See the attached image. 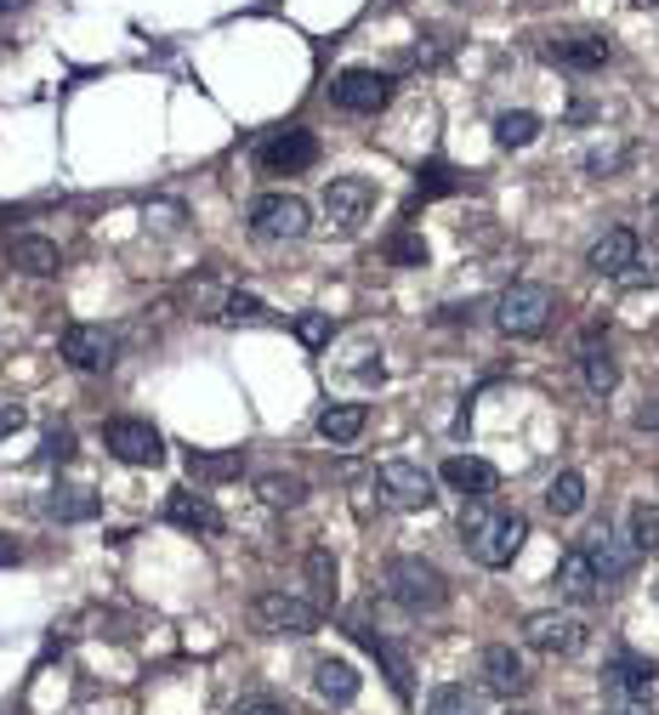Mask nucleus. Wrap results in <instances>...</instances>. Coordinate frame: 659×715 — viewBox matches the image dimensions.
<instances>
[{"label": "nucleus", "mask_w": 659, "mask_h": 715, "mask_svg": "<svg viewBox=\"0 0 659 715\" xmlns=\"http://www.w3.org/2000/svg\"><path fill=\"white\" fill-rule=\"evenodd\" d=\"M529 540V517L524 511H495L489 500H473L460 511V545L473 551L484 568H506Z\"/></svg>", "instance_id": "f257e3e1"}, {"label": "nucleus", "mask_w": 659, "mask_h": 715, "mask_svg": "<svg viewBox=\"0 0 659 715\" xmlns=\"http://www.w3.org/2000/svg\"><path fill=\"white\" fill-rule=\"evenodd\" d=\"M387 596L404 607V613H438L449 602V580L427 556H393L387 562Z\"/></svg>", "instance_id": "f03ea898"}, {"label": "nucleus", "mask_w": 659, "mask_h": 715, "mask_svg": "<svg viewBox=\"0 0 659 715\" xmlns=\"http://www.w3.org/2000/svg\"><path fill=\"white\" fill-rule=\"evenodd\" d=\"M551 318H557V290L551 284H511V290H500V302H495L500 336H517V341L540 336Z\"/></svg>", "instance_id": "7ed1b4c3"}, {"label": "nucleus", "mask_w": 659, "mask_h": 715, "mask_svg": "<svg viewBox=\"0 0 659 715\" xmlns=\"http://www.w3.org/2000/svg\"><path fill=\"white\" fill-rule=\"evenodd\" d=\"M251 619L267 636H313L318 631V607L307 596H291V591H262L251 602Z\"/></svg>", "instance_id": "20e7f679"}, {"label": "nucleus", "mask_w": 659, "mask_h": 715, "mask_svg": "<svg viewBox=\"0 0 659 715\" xmlns=\"http://www.w3.org/2000/svg\"><path fill=\"white\" fill-rule=\"evenodd\" d=\"M375 494L398 511H420L433 505V471L420 460H382L375 466Z\"/></svg>", "instance_id": "39448f33"}, {"label": "nucleus", "mask_w": 659, "mask_h": 715, "mask_svg": "<svg viewBox=\"0 0 659 715\" xmlns=\"http://www.w3.org/2000/svg\"><path fill=\"white\" fill-rule=\"evenodd\" d=\"M103 449L120 466H160L165 460V438L154 432L149 420H136V415H120V420L103 426Z\"/></svg>", "instance_id": "423d86ee"}, {"label": "nucleus", "mask_w": 659, "mask_h": 715, "mask_svg": "<svg viewBox=\"0 0 659 715\" xmlns=\"http://www.w3.org/2000/svg\"><path fill=\"white\" fill-rule=\"evenodd\" d=\"M375 200H382V194H375L369 176H330V187H324V216H330V227L358 233V227L369 222Z\"/></svg>", "instance_id": "0eeeda50"}, {"label": "nucleus", "mask_w": 659, "mask_h": 715, "mask_svg": "<svg viewBox=\"0 0 659 715\" xmlns=\"http://www.w3.org/2000/svg\"><path fill=\"white\" fill-rule=\"evenodd\" d=\"M307 227H313V211L296 194H256L251 200V233L256 238H302Z\"/></svg>", "instance_id": "6e6552de"}, {"label": "nucleus", "mask_w": 659, "mask_h": 715, "mask_svg": "<svg viewBox=\"0 0 659 715\" xmlns=\"http://www.w3.org/2000/svg\"><path fill=\"white\" fill-rule=\"evenodd\" d=\"M387 98H393V80L382 69H342L330 80V103L342 114H375V109H387Z\"/></svg>", "instance_id": "1a4fd4ad"}, {"label": "nucleus", "mask_w": 659, "mask_h": 715, "mask_svg": "<svg viewBox=\"0 0 659 715\" xmlns=\"http://www.w3.org/2000/svg\"><path fill=\"white\" fill-rule=\"evenodd\" d=\"M524 642L551 653V658H569V653L586 647V619L580 613H557V607L551 613H529L524 619Z\"/></svg>", "instance_id": "9d476101"}, {"label": "nucleus", "mask_w": 659, "mask_h": 715, "mask_svg": "<svg viewBox=\"0 0 659 715\" xmlns=\"http://www.w3.org/2000/svg\"><path fill=\"white\" fill-rule=\"evenodd\" d=\"M313 160H318V136L313 131H278L273 142H262V154H256V165L267 176H296Z\"/></svg>", "instance_id": "9b49d317"}, {"label": "nucleus", "mask_w": 659, "mask_h": 715, "mask_svg": "<svg viewBox=\"0 0 659 715\" xmlns=\"http://www.w3.org/2000/svg\"><path fill=\"white\" fill-rule=\"evenodd\" d=\"M478 676H484V687H489V693H500V698L529 693V664H524V653L506 647V642L484 647V658H478Z\"/></svg>", "instance_id": "f8f14e48"}, {"label": "nucleus", "mask_w": 659, "mask_h": 715, "mask_svg": "<svg viewBox=\"0 0 659 715\" xmlns=\"http://www.w3.org/2000/svg\"><path fill=\"white\" fill-rule=\"evenodd\" d=\"M165 522L182 534H222V511L200 489H171L165 494Z\"/></svg>", "instance_id": "ddd939ff"}, {"label": "nucleus", "mask_w": 659, "mask_h": 715, "mask_svg": "<svg viewBox=\"0 0 659 715\" xmlns=\"http://www.w3.org/2000/svg\"><path fill=\"white\" fill-rule=\"evenodd\" d=\"M63 358L74 364V369H109L114 364V336L103 324H69L63 329Z\"/></svg>", "instance_id": "4468645a"}, {"label": "nucleus", "mask_w": 659, "mask_h": 715, "mask_svg": "<svg viewBox=\"0 0 659 715\" xmlns=\"http://www.w3.org/2000/svg\"><path fill=\"white\" fill-rule=\"evenodd\" d=\"M444 483H449L455 494H466V500H495L500 471H495L489 460H478V454H449V460H444Z\"/></svg>", "instance_id": "2eb2a0df"}, {"label": "nucleus", "mask_w": 659, "mask_h": 715, "mask_svg": "<svg viewBox=\"0 0 659 715\" xmlns=\"http://www.w3.org/2000/svg\"><path fill=\"white\" fill-rule=\"evenodd\" d=\"M597 591H602V574H597L591 551H586V545L562 551V556H557V596H569V602H591Z\"/></svg>", "instance_id": "dca6fc26"}, {"label": "nucleus", "mask_w": 659, "mask_h": 715, "mask_svg": "<svg viewBox=\"0 0 659 715\" xmlns=\"http://www.w3.org/2000/svg\"><path fill=\"white\" fill-rule=\"evenodd\" d=\"M642 251V238L631 233V227H608L602 238H597V245L586 251V267L591 273H602V278H620L626 267H631V256Z\"/></svg>", "instance_id": "f3484780"}, {"label": "nucleus", "mask_w": 659, "mask_h": 715, "mask_svg": "<svg viewBox=\"0 0 659 715\" xmlns=\"http://www.w3.org/2000/svg\"><path fill=\"white\" fill-rule=\"evenodd\" d=\"M313 687H318V698H324V704H336V709H347V704L358 698L364 676L353 671L347 658H318V664H313Z\"/></svg>", "instance_id": "a211bd4d"}, {"label": "nucleus", "mask_w": 659, "mask_h": 715, "mask_svg": "<svg viewBox=\"0 0 659 715\" xmlns=\"http://www.w3.org/2000/svg\"><path fill=\"white\" fill-rule=\"evenodd\" d=\"M12 267L29 273V278H52L63 267V251L52 245V238H40V233H18L12 238Z\"/></svg>", "instance_id": "6ab92c4d"}, {"label": "nucleus", "mask_w": 659, "mask_h": 715, "mask_svg": "<svg viewBox=\"0 0 659 715\" xmlns=\"http://www.w3.org/2000/svg\"><path fill=\"white\" fill-rule=\"evenodd\" d=\"M608 693H615L620 704H648V693H653V664H642V658H615V664H608Z\"/></svg>", "instance_id": "aec40b11"}, {"label": "nucleus", "mask_w": 659, "mask_h": 715, "mask_svg": "<svg viewBox=\"0 0 659 715\" xmlns=\"http://www.w3.org/2000/svg\"><path fill=\"white\" fill-rule=\"evenodd\" d=\"M358 642L375 653V664H382V671H387V682H393V693L398 698H409V653L398 647V642H387V636H375V631H364L358 625Z\"/></svg>", "instance_id": "412c9836"}, {"label": "nucleus", "mask_w": 659, "mask_h": 715, "mask_svg": "<svg viewBox=\"0 0 659 715\" xmlns=\"http://www.w3.org/2000/svg\"><path fill=\"white\" fill-rule=\"evenodd\" d=\"M364 426H369V409H364V404H330V409L318 415V438L353 443V438H364Z\"/></svg>", "instance_id": "4be33fe9"}, {"label": "nucleus", "mask_w": 659, "mask_h": 715, "mask_svg": "<svg viewBox=\"0 0 659 715\" xmlns=\"http://www.w3.org/2000/svg\"><path fill=\"white\" fill-rule=\"evenodd\" d=\"M551 63H562V69H602V63H608V40H602V34L557 40V45H551Z\"/></svg>", "instance_id": "5701e85b"}, {"label": "nucleus", "mask_w": 659, "mask_h": 715, "mask_svg": "<svg viewBox=\"0 0 659 715\" xmlns=\"http://www.w3.org/2000/svg\"><path fill=\"white\" fill-rule=\"evenodd\" d=\"M256 494H262V505H273V511H296L302 500H307V483L296 471H262L256 477Z\"/></svg>", "instance_id": "b1692460"}, {"label": "nucleus", "mask_w": 659, "mask_h": 715, "mask_svg": "<svg viewBox=\"0 0 659 715\" xmlns=\"http://www.w3.org/2000/svg\"><path fill=\"white\" fill-rule=\"evenodd\" d=\"M245 471V454L227 449V454H211V449H187V477L200 483H222V477H240Z\"/></svg>", "instance_id": "393cba45"}, {"label": "nucleus", "mask_w": 659, "mask_h": 715, "mask_svg": "<svg viewBox=\"0 0 659 715\" xmlns=\"http://www.w3.org/2000/svg\"><path fill=\"white\" fill-rule=\"evenodd\" d=\"M103 511L98 494H85V489H52L45 494V517H58V522H91Z\"/></svg>", "instance_id": "a878e982"}, {"label": "nucleus", "mask_w": 659, "mask_h": 715, "mask_svg": "<svg viewBox=\"0 0 659 715\" xmlns=\"http://www.w3.org/2000/svg\"><path fill=\"white\" fill-rule=\"evenodd\" d=\"M302 568H307V585H313L318 607H330V602H336V580H342V568H336V556H330L324 545H313V551L302 556Z\"/></svg>", "instance_id": "bb28decb"}, {"label": "nucleus", "mask_w": 659, "mask_h": 715, "mask_svg": "<svg viewBox=\"0 0 659 715\" xmlns=\"http://www.w3.org/2000/svg\"><path fill=\"white\" fill-rule=\"evenodd\" d=\"M586 551H591V562H597L602 585H608V580H626L631 556H626V551L615 545V534H608V529H591V534H586Z\"/></svg>", "instance_id": "cd10ccee"}, {"label": "nucleus", "mask_w": 659, "mask_h": 715, "mask_svg": "<svg viewBox=\"0 0 659 715\" xmlns=\"http://www.w3.org/2000/svg\"><path fill=\"white\" fill-rule=\"evenodd\" d=\"M546 505H551V517H575L586 505V477L580 471H557L546 483Z\"/></svg>", "instance_id": "c85d7f7f"}, {"label": "nucleus", "mask_w": 659, "mask_h": 715, "mask_svg": "<svg viewBox=\"0 0 659 715\" xmlns=\"http://www.w3.org/2000/svg\"><path fill=\"white\" fill-rule=\"evenodd\" d=\"M580 375H586V387H591L597 398H608V392L620 387V364H615V353H608V347H586Z\"/></svg>", "instance_id": "c756f323"}, {"label": "nucleus", "mask_w": 659, "mask_h": 715, "mask_svg": "<svg viewBox=\"0 0 659 715\" xmlns=\"http://www.w3.org/2000/svg\"><path fill=\"white\" fill-rule=\"evenodd\" d=\"M535 136H540V114H529V109H511V114L495 120V142H500V149H529Z\"/></svg>", "instance_id": "7c9ffc66"}, {"label": "nucleus", "mask_w": 659, "mask_h": 715, "mask_svg": "<svg viewBox=\"0 0 659 715\" xmlns=\"http://www.w3.org/2000/svg\"><path fill=\"white\" fill-rule=\"evenodd\" d=\"M631 545L642 556H659V500H637L631 505Z\"/></svg>", "instance_id": "2f4dec72"}, {"label": "nucleus", "mask_w": 659, "mask_h": 715, "mask_svg": "<svg viewBox=\"0 0 659 715\" xmlns=\"http://www.w3.org/2000/svg\"><path fill=\"white\" fill-rule=\"evenodd\" d=\"M427 715H478V698L466 693V687H433V698H427Z\"/></svg>", "instance_id": "473e14b6"}, {"label": "nucleus", "mask_w": 659, "mask_h": 715, "mask_svg": "<svg viewBox=\"0 0 659 715\" xmlns=\"http://www.w3.org/2000/svg\"><path fill=\"white\" fill-rule=\"evenodd\" d=\"M222 324H267V307L256 302V296H245V290H233V296H222Z\"/></svg>", "instance_id": "72a5a7b5"}, {"label": "nucleus", "mask_w": 659, "mask_h": 715, "mask_svg": "<svg viewBox=\"0 0 659 715\" xmlns=\"http://www.w3.org/2000/svg\"><path fill=\"white\" fill-rule=\"evenodd\" d=\"M620 284H626V290H653V284H659V251L648 245V251H637L631 256V267L620 273Z\"/></svg>", "instance_id": "f704fd0d"}, {"label": "nucleus", "mask_w": 659, "mask_h": 715, "mask_svg": "<svg viewBox=\"0 0 659 715\" xmlns=\"http://www.w3.org/2000/svg\"><path fill=\"white\" fill-rule=\"evenodd\" d=\"M460 187V176L444 165V160H427L420 165V200H444V194H455Z\"/></svg>", "instance_id": "c9c22d12"}, {"label": "nucleus", "mask_w": 659, "mask_h": 715, "mask_svg": "<svg viewBox=\"0 0 659 715\" xmlns=\"http://www.w3.org/2000/svg\"><path fill=\"white\" fill-rule=\"evenodd\" d=\"M296 336H302V347H324L330 336H336V324H330V313H302Z\"/></svg>", "instance_id": "e433bc0d"}, {"label": "nucleus", "mask_w": 659, "mask_h": 715, "mask_svg": "<svg viewBox=\"0 0 659 715\" xmlns=\"http://www.w3.org/2000/svg\"><path fill=\"white\" fill-rule=\"evenodd\" d=\"M580 165H586L591 176H615V171L626 165V149H586V154H580Z\"/></svg>", "instance_id": "4c0bfd02"}, {"label": "nucleus", "mask_w": 659, "mask_h": 715, "mask_svg": "<svg viewBox=\"0 0 659 715\" xmlns=\"http://www.w3.org/2000/svg\"><path fill=\"white\" fill-rule=\"evenodd\" d=\"M393 262H404V267H427V245H420L415 233H404V238H393Z\"/></svg>", "instance_id": "58836bf2"}, {"label": "nucleus", "mask_w": 659, "mask_h": 715, "mask_svg": "<svg viewBox=\"0 0 659 715\" xmlns=\"http://www.w3.org/2000/svg\"><path fill=\"white\" fill-rule=\"evenodd\" d=\"M227 715H291V709H285V704H273V698H240Z\"/></svg>", "instance_id": "ea45409f"}, {"label": "nucleus", "mask_w": 659, "mask_h": 715, "mask_svg": "<svg viewBox=\"0 0 659 715\" xmlns=\"http://www.w3.org/2000/svg\"><path fill=\"white\" fill-rule=\"evenodd\" d=\"M69 454H74V432H52V438H45V460H52V466L69 460Z\"/></svg>", "instance_id": "a19ab883"}, {"label": "nucleus", "mask_w": 659, "mask_h": 715, "mask_svg": "<svg viewBox=\"0 0 659 715\" xmlns=\"http://www.w3.org/2000/svg\"><path fill=\"white\" fill-rule=\"evenodd\" d=\"M18 426H23V409H18V404H0V443H7Z\"/></svg>", "instance_id": "79ce46f5"}, {"label": "nucleus", "mask_w": 659, "mask_h": 715, "mask_svg": "<svg viewBox=\"0 0 659 715\" xmlns=\"http://www.w3.org/2000/svg\"><path fill=\"white\" fill-rule=\"evenodd\" d=\"M23 551H18V540H7V534H0V568H12Z\"/></svg>", "instance_id": "37998d69"}, {"label": "nucleus", "mask_w": 659, "mask_h": 715, "mask_svg": "<svg viewBox=\"0 0 659 715\" xmlns=\"http://www.w3.org/2000/svg\"><path fill=\"white\" fill-rule=\"evenodd\" d=\"M637 426H642V432H659V404H653V409H642V415H637Z\"/></svg>", "instance_id": "c03bdc74"}, {"label": "nucleus", "mask_w": 659, "mask_h": 715, "mask_svg": "<svg viewBox=\"0 0 659 715\" xmlns=\"http://www.w3.org/2000/svg\"><path fill=\"white\" fill-rule=\"evenodd\" d=\"M608 715H648V704H620V709H608Z\"/></svg>", "instance_id": "a18cd8bd"}, {"label": "nucleus", "mask_w": 659, "mask_h": 715, "mask_svg": "<svg viewBox=\"0 0 659 715\" xmlns=\"http://www.w3.org/2000/svg\"><path fill=\"white\" fill-rule=\"evenodd\" d=\"M18 7H29V0H0V12H18Z\"/></svg>", "instance_id": "49530a36"}, {"label": "nucleus", "mask_w": 659, "mask_h": 715, "mask_svg": "<svg viewBox=\"0 0 659 715\" xmlns=\"http://www.w3.org/2000/svg\"><path fill=\"white\" fill-rule=\"evenodd\" d=\"M500 715H535V709H500Z\"/></svg>", "instance_id": "de8ad7c7"}, {"label": "nucleus", "mask_w": 659, "mask_h": 715, "mask_svg": "<svg viewBox=\"0 0 659 715\" xmlns=\"http://www.w3.org/2000/svg\"><path fill=\"white\" fill-rule=\"evenodd\" d=\"M653 216H659V200H653Z\"/></svg>", "instance_id": "09e8293b"}, {"label": "nucleus", "mask_w": 659, "mask_h": 715, "mask_svg": "<svg viewBox=\"0 0 659 715\" xmlns=\"http://www.w3.org/2000/svg\"><path fill=\"white\" fill-rule=\"evenodd\" d=\"M648 7H659V0H648Z\"/></svg>", "instance_id": "8fccbe9b"}, {"label": "nucleus", "mask_w": 659, "mask_h": 715, "mask_svg": "<svg viewBox=\"0 0 659 715\" xmlns=\"http://www.w3.org/2000/svg\"><path fill=\"white\" fill-rule=\"evenodd\" d=\"M653 596H659V585H653Z\"/></svg>", "instance_id": "3c124183"}]
</instances>
